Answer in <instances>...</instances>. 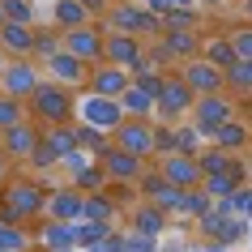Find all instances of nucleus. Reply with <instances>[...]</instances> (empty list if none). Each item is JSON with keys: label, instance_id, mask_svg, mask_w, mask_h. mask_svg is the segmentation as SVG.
Masks as SVG:
<instances>
[{"label": "nucleus", "instance_id": "nucleus-1", "mask_svg": "<svg viewBox=\"0 0 252 252\" xmlns=\"http://www.w3.org/2000/svg\"><path fill=\"white\" fill-rule=\"evenodd\" d=\"M43 210H47V188L39 180L13 175V180L0 184V214H4V222H30Z\"/></svg>", "mask_w": 252, "mask_h": 252}, {"label": "nucleus", "instance_id": "nucleus-2", "mask_svg": "<svg viewBox=\"0 0 252 252\" xmlns=\"http://www.w3.org/2000/svg\"><path fill=\"white\" fill-rule=\"evenodd\" d=\"M26 111H30V120H39L43 128L47 124H68V120H77V94L68 86H60V81L43 77V86L26 98Z\"/></svg>", "mask_w": 252, "mask_h": 252}, {"label": "nucleus", "instance_id": "nucleus-3", "mask_svg": "<svg viewBox=\"0 0 252 252\" xmlns=\"http://www.w3.org/2000/svg\"><path fill=\"white\" fill-rule=\"evenodd\" d=\"M98 22H103V30H124L137 39H158L162 34V17L154 9H146L141 0H116Z\"/></svg>", "mask_w": 252, "mask_h": 252}, {"label": "nucleus", "instance_id": "nucleus-4", "mask_svg": "<svg viewBox=\"0 0 252 252\" xmlns=\"http://www.w3.org/2000/svg\"><path fill=\"white\" fill-rule=\"evenodd\" d=\"M77 120H81V124H94L98 133L111 137L120 124H124V107H120V98H107V94L81 90V94H77Z\"/></svg>", "mask_w": 252, "mask_h": 252}, {"label": "nucleus", "instance_id": "nucleus-5", "mask_svg": "<svg viewBox=\"0 0 252 252\" xmlns=\"http://www.w3.org/2000/svg\"><path fill=\"white\" fill-rule=\"evenodd\" d=\"M43 64L34 56H9V64L0 73V94H13V98H30L43 86Z\"/></svg>", "mask_w": 252, "mask_h": 252}, {"label": "nucleus", "instance_id": "nucleus-6", "mask_svg": "<svg viewBox=\"0 0 252 252\" xmlns=\"http://www.w3.org/2000/svg\"><path fill=\"white\" fill-rule=\"evenodd\" d=\"M192 103H197V90L180 77V68H171L167 81H162V90H158V111H154V120H171V124H180V120H188Z\"/></svg>", "mask_w": 252, "mask_h": 252}, {"label": "nucleus", "instance_id": "nucleus-7", "mask_svg": "<svg viewBox=\"0 0 252 252\" xmlns=\"http://www.w3.org/2000/svg\"><path fill=\"white\" fill-rule=\"evenodd\" d=\"M39 64H43V73H47L52 81L68 86V90H86V86H90V68L94 64H86L81 56H73L64 43H60V52H52L47 60H39Z\"/></svg>", "mask_w": 252, "mask_h": 252}, {"label": "nucleus", "instance_id": "nucleus-8", "mask_svg": "<svg viewBox=\"0 0 252 252\" xmlns=\"http://www.w3.org/2000/svg\"><path fill=\"white\" fill-rule=\"evenodd\" d=\"M60 43H64L73 56H81L86 64H103V47H107V30L103 22H86V26L60 30Z\"/></svg>", "mask_w": 252, "mask_h": 252}, {"label": "nucleus", "instance_id": "nucleus-9", "mask_svg": "<svg viewBox=\"0 0 252 252\" xmlns=\"http://www.w3.org/2000/svg\"><path fill=\"white\" fill-rule=\"evenodd\" d=\"M231 116H235V98H231L226 90H218V94H197V103H192V111H188V120H192L205 137H210L218 124H226Z\"/></svg>", "mask_w": 252, "mask_h": 252}, {"label": "nucleus", "instance_id": "nucleus-10", "mask_svg": "<svg viewBox=\"0 0 252 252\" xmlns=\"http://www.w3.org/2000/svg\"><path fill=\"white\" fill-rule=\"evenodd\" d=\"M98 162H103L107 180H120V184H137V180L146 175V167H150V158H141V154H133V150H124V146H116V141L98 154Z\"/></svg>", "mask_w": 252, "mask_h": 252}, {"label": "nucleus", "instance_id": "nucleus-11", "mask_svg": "<svg viewBox=\"0 0 252 252\" xmlns=\"http://www.w3.org/2000/svg\"><path fill=\"white\" fill-rule=\"evenodd\" d=\"M39 141H43V124L30 120V116L22 120V124H13V128L0 133V150H4L13 162H30V154L39 150Z\"/></svg>", "mask_w": 252, "mask_h": 252}, {"label": "nucleus", "instance_id": "nucleus-12", "mask_svg": "<svg viewBox=\"0 0 252 252\" xmlns=\"http://www.w3.org/2000/svg\"><path fill=\"white\" fill-rule=\"evenodd\" d=\"M111 141L124 146V150H133V154H141V158H158V146H154V120L124 116V124L111 133Z\"/></svg>", "mask_w": 252, "mask_h": 252}, {"label": "nucleus", "instance_id": "nucleus-13", "mask_svg": "<svg viewBox=\"0 0 252 252\" xmlns=\"http://www.w3.org/2000/svg\"><path fill=\"white\" fill-rule=\"evenodd\" d=\"M167 222H171V210H162V205H154V201H146V197L128 205V231H133V235L158 239L162 231H167Z\"/></svg>", "mask_w": 252, "mask_h": 252}, {"label": "nucleus", "instance_id": "nucleus-14", "mask_svg": "<svg viewBox=\"0 0 252 252\" xmlns=\"http://www.w3.org/2000/svg\"><path fill=\"white\" fill-rule=\"evenodd\" d=\"M47 218H60V222H81L86 214V192L77 184H60V188H47Z\"/></svg>", "mask_w": 252, "mask_h": 252}, {"label": "nucleus", "instance_id": "nucleus-15", "mask_svg": "<svg viewBox=\"0 0 252 252\" xmlns=\"http://www.w3.org/2000/svg\"><path fill=\"white\" fill-rule=\"evenodd\" d=\"M180 77H184L197 94H218V90H226V73H222L218 64H210L205 56L184 60V64H180Z\"/></svg>", "mask_w": 252, "mask_h": 252}, {"label": "nucleus", "instance_id": "nucleus-16", "mask_svg": "<svg viewBox=\"0 0 252 252\" xmlns=\"http://www.w3.org/2000/svg\"><path fill=\"white\" fill-rule=\"evenodd\" d=\"M146 43H150V39H137V34H124V30H107L103 60H107V64L137 68V64H141V56H146Z\"/></svg>", "mask_w": 252, "mask_h": 252}, {"label": "nucleus", "instance_id": "nucleus-17", "mask_svg": "<svg viewBox=\"0 0 252 252\" xmlns=\"http://www.w3.org/2000/svg\"><path fill=\"white\" fill-rule=\"evenodd\" d=\"M158 171L171 180V184H180V188H201V180H205V171H201V158L197 154H162L158 158Z\"/></svg>", "mask_w": 252, "mask_h": 252}, {"label": "nucleus", "instance_id": "nucleus-18", "mask_svg": "<svg viewBox=\"0 0 252 252\" xmlns=\"http://www.w3.org/2000/svg\"><path fill=\"white\" fill-rule=\"evenodd\" d=\"M133 86V68H124V64H94L90 68V86L86 90H94V94H107V98H120V94Z\"/></svg>", "mask_w": 252, "mask_h": 252}, {"label": "nucleus", "instance_id": "nucleus-19", "mask_svg": "<svg viewBox=\"0 0 252 252\" xmlns=\"http://www.w3.org/2000/svg\"><path fill=\"white\" fill-rule=\"evenodd\" d=\"M39 26L34 22H4L0 26V52L4 56H34Z\"/></svg>", "mask_w": 252, "mask_h": 252}, {"label": "nucleus", "instance_id": "nucleus-20", "mask_svg": "<svg viewBox=\"0 0 252 252\" xmlns=\"http://www.w3.org/2000/svg\"><path fill=\"white\" fill-rule=\"evenodd\" d=\"M201 56H205L210 64H218L222 73H231V68L239 64V52H235V43H231V34H226V30L201 34Z\"/></svg>", "mask_w": 252, "mask_h": 252}, {"label": "nucleus", "instance_id": "nucleus-21", "mask_svg": "<svg viewBox=\"0 0 252 252\" xmlns=\"http://www.w3.org/2000/svg\"><path fill=\"white\" fill-rule=\"evenodd\" d=\"M201 158V171L205 175H239V180H244V167H239V154L235 150H222V146H214V141H205V150H201L197 154Z\"/></svg>", "mask_w": 252, "mask_h": 252}, {"label": "nucleus", "instance_id": "nucleus-22", "mask_svg": "<svg viewBox=\"0 0 252 252\" xmlns=\"http://www.w3.org/2000/svg\"><path fill=\"white\" fill-rule=\"evenodd\" d=\"M120 107H124V116H133V120H154V111H158V98L141 86V81H133L128 90L120 94Z\"/></svg>", "mask_w": 252, "mask_h": 252}, {"label": "nucleus", "instance_id": "nucleus-23", "mask_svg": "<svg viewBox=\"0 0 252 252\" xmlns=\"http://www.w3.org/2000/svg\"><path fill=\"white\" fill-rule=\"evenodd\" d=\"M162 47L184 64V60H192V56H201V30H162L158 34Z\"/></svg>", "mask_w": 252, "mask_h": 252}, {"label": "nucleus", "instance_id": "nucleus-24", "mask_svg": "<svg viewBox=\"0 0 252 252\" xmlns=\"http://www.w3.org/2000/svg\"><path fill=\"white\" fill-rule=\"evenodd\" d=\"M210 141H214V146H222V150H235V154H239V150H248V146H252V128L244 124V120L231 116L226 124H218V128L210 133Z\"/></svg>", "mask_w": 252, "mask_h": 252}, {"label": "nucleus", "instance_id": "nucleus-25", "mask_svg": "<svg viewBox=\"0 0 252 252\" xmlns=\"http://www.w3.org/2000/svg\"><path fill=\"white\" fill-rule=\"evenodd\" d=\"M43 141L60 154V162H64L68 154H77V150H81L77 146V120H68V124H47V128H43Z\"/></svg>", "mask_w": 252, "mask_h": 252}, {"label": "nucleus", "instance_id": "nucleus-26", "mask_svg": "<svg viewBox=\"0 0 252 252\" xmlns=\"http://www.w3.org/2000/svg\"><path fill=\"white\" fill-rule=\"evenodd\" d=\"M86 22H94V17H90V9L81 0H56L52 4V26L73 30V26H86Z\"/></svg>", "mask_w": 252, "mask_h": 252}, {"label": "nucleus", "instance_id": "nucleus-27", "mask_svg": "<svg viewBox=\"0 0 252 252\" xmlns=\"http://www.w3.org/2000/svg\"><path fill=\"white\" fill-rule=\"evenodd\" d=\"M39 239H43L52 252H60V248H77V222H60V218H52V222L39 231Z\"/></svg>", "mask_w": 252, "mask_h": 252}, {"label": "nucleus", "instance_id": "nucleus-28", "mask_svg": "<svg viewBox=\"0 0 252 252\" xmlns=\"http://www.w3.org/2000/svg\"><path fill=\"white\" fill-rule=\"evenodd\" d=\"M120 205L111 201V192L107 188H98V192H86V214L81 218H90V222H116Z\"/></svg>", "mask_w": 252, "mask_h": 252}, {"label": "nucleus", "instance_id": "nucleus-29", "mask_svg": "<svg viewBox=\"0 0 252 252\" xmlns=\"http://www.w3.org/2000/svg\"><path fill=\"white\" fill-rule=\"evenodd\" d=\"M68 180H73L81 192H98V188H107V171H103V162H98V158L73 167V171H68Z\"/></svg>", "mask_w": 252, "mask_h": 252}, {"label": "nucleus", "instance_id": "nucleus-30", "mask_svg": "<svg viewBox=\"0 0 252 252\" xmlns=\"http://www.w3.org/2000/svg\"><path fill=\"white\" fill-rule=\"evenodd\" d=\"M226 94L235 103H252V60H239L231 73H226Z\"/></svg>", "mask_w": 252, "mask_h": 252}, {"label": "nucleus", "instance_id": "nucleus-31", "mask_svg": "<svg viewBox=\"0 0 252 252\" xmlns=\"http://www.w3.org/2000/svg\"><path fill=\"white\" fill-rule=\"evenodd\" d=\"M201 26V4H171L162 13V30H197Z\"/></svg>", "mask_w": 252, "mask_h": 252}, {"label": "nucleus", "instance_id": "nucleus-32", "mask_svg": "<svg viewBox=\"0 0 252 252\" xmlns=\"http://www.w3.org/2000/svg\"><path fill=\"white\" fill-rule=\"evenodd\" d=\"M205 141H210V137L201 133L192 120H180V124H175V150H180V154H201Z\"/></svg>", "mask_w": 252, "mask_h": 252}, {"label": "nucleus", "instance_id": "nucleus-33", "mask_svg": "<svg viewBox=\"0 0 252 252\" xmlns=\"http://www.w3.org/2000/svg\"><path fill=\"white\" fill-rule=\"evenodd\" d=\"M210 205H214V197L205 192V188H184V197H180L175 214H180V218H201Z\"/></svg>", "mask_w": 252, "mask_h": 252}, {"label": "nucleus", "instance_id": "nucleus-34", "mask_svg": "<svg viewBox=\"0 0 252 252\" xmlns=\"http://www.w3.org/2000/svg\"><path fill=\"white\" fill-rule=\"evenodd\" d=\"M107 239H111V222H90V218L77 222V248H94V244H107Z\"/></svg>", "mask_w": 252, "mask_h": 252}, {"label": "nucleus", "instance_id": "nucleus-35", "mask_svg": "<svg viewBox=\"0 0 252 252\" xmlns=\"http://www.w3.org/2000/svg\"><path fill=\"white\" fill-rule=\"evenodd\" d=\"M30 111H26V98H13V94H0V133L4 128H13V124H22Z\"/></svg>", "mask_w": 252, "mask_h": 252}, {"label": "nucleus", "instance_id": "nucleus-36", "mask_svg": "<svg viewBox=\"0 0 252 252\" xmlns=\"http://www.w3.org/2000/svg\"><path fill=\"white\" fill-rule=\"evenodd\" d=\"M77 146L86 150V154H94V158H98V154H103V150L111 146V137H107V133H98L94 124H81V120H77Z\"/></svg>", "mask_w": 252, "mask_h": 252}, {"label": "nucleus", "instance_id": "nucleus-37", "mask_svg": "<svg viewBox=\"0 0 252 252\" xmlns=\"http://www.w3.org/2000/svg\"><path fill=\"white\" fill-rule=\"evenodd\" d=\"M244 184V180H239V175H205V180H201V188H205V192H210L214 201H222V197H235V188Z\"/></svg>", "mask_w": 252, "mask_h": 252}, {"label": "nucleus", "instance_id": "nucleus-38", "mask_svg": "<svg viewBox=\"0 0 252 252\" xmlns=\"http://www.w3.org/2000/svg\"><path fill=\"white\" fill-rule=\"evenodd\" d=\"M30 248V235L17 231L13 222H0V252H26Z\"/></svg>", "mask_w": 252, "mask_h": 252}, {"label": "nucleus", "instance_id": "nucleus-39", "mask_svg": "<svg viewBox=\"0 0 252 252\" xmlns=\"http://www.w3.org/2000/svg\"><path fill=\"white\" fill-rule=\"evenodd\" d=\"M30 171H60V154H56L47 141H39V150L30 154V162H26Z\"/></svg>", "mask_w": 252, "mask_h": 252}, {"label": "nucleus", "instance_id": "nucleus-40", "mask_svg": "<svg viewBox=\"0 0 252 252\" xmlns=\"http://www.w3.org/2000/svg\"><path fill=\"white\" fill-rule=\"evenodd\" d=\"M226 34H231V43H235L239 60H252V22H239V26H231Z\"/></svg>", "mask_w": 252, "mask_h": 252}, {"label": "nucleus", "instance_id": "nucleus-41", "mask_svg": "<svg viewBox=\"0 0 252 252\" xmlns=\"http://www.w3.org/2000/svg\"><path fill=\"white\" fill-rule=\"evenodd\" d=\"M154 146H158V158L162 154H175V124L171 120H154Z\"/></svg>", "mask_w": 252, "mask_h": 252}, {"label": "nucleus", "instance_id": "nucleus-42", "mask_svg": "<svg viewBox=\"0 0 252 252\" xmlns=\"http://www.w3.org/2000/svg\"><path fill=\"white\" fill-rule=\"evenodd\" d=\"M4 4V22H34V4L30 0H0Z\"/></svg>", "mask_w": 252, "mask_h": 252}, {"label": "nucleus", "instance_id": "nucleus-43", "mask_svg": "<svg viewBox=\"0 0 252 252\" xmlns=\"http://www.w3.org/2000/svg\"><path fill=\"white\" fill-rule=\"evenodd\" d=\"M231 201H235V214L252 218V188H244V184H239V188H235V197H231Z\"/></svg>", "mask_w": 252, "mask_h": 252}, {"label": "nucleus", "instance_id": "nucleus-44", "mask_svg": "<svg viewBox=\"0 0 252 252\" xmlns=\"http://www.w3.org/2000/svg\"><path fill=\"white\" fill-rule=\"evenodd\" d=\"M81 4L90 9V17H94V22H98V17H103L107 9H111V0H81Z\"/></svg>", "mask_w": 252, "mask_h": 252}, {"label": "nucleus", "instance_id": "nucleus-45", "mask_svg": "<svg viewBox=\"0 0 252 252\" xmlns=\"http://www.w3.org/2000/svg\"><path fill=\"white\" fill-rule=\"evenodd\" d=\"M9 167H13V158H9V154H4V150H0V184H4V180H9Z\"/></svg>", "mask_w": 252, "mask_h": 252}, {"label": "nucleus", "instance_id": "nucleus-46", "mask_svg": "<svg viewBox=\"0 0 252 252\" xmlns=\"http://www.w3.org/2000/svg\"><path fill=\"white\" fill-rule=\"evenodd\" d=\"M239 13H244V22H252V0H239Z\"/></svg>", "mask_w": 252, "mask_h": 252}, {"label": "nucleus", "instance_id": "nucleus-47", "mask_svg": "<svg viewBox=\"0 0 252 252\" xmlns=\"http://www.w3.org/2000/svg\"><path fill=\"white\" fill-rule=\"evenodd\" d=\"M205 252H226V244H218V239H214V244H210Z\"/></svg>", "mask_w": 252, "mask_h": 252}, {"label": "nucleus", "instance_id": "nucleus-48", "mask_svg": "<svg viewBox=\"0 0 252 252\" xmlns=\"http://www.w3.org/2000/svg\"><path fill=\"white\" fill-rule=\"evenodd\" d=\"M201 4H210V9H222L226 0H201Z\"/></svg>", "mask_w": 252, "mask_h": 252}, {"label": "nucleus", "instance_id": "nucleus-49", "mask_svg": "<svg viewBox=\"0 0 252 252\" xmlns=\"http://www.w3.org/2000/svg\"><path fill=\"white\" fill-rule=\"evenodd\" d=\"M4 64H9V56H4V52H0V73H4Z\"/></svg>", "mask_w": 252, "mask_h": 252}, {"label": "nucleus", "instance_id": "nucleus-50", "mask_svg": "<svg viewBox=\"0 0 252 252\" xmlns=\"http://www.w3.org/2000/svg\"><path fill=\"white\" fill-rule=\"evenodd\" d=\"M0 26H4V4H0Z\"/></svg>", "mask_w": 252, "mask_h": 252}, {"label": "nucleus", "instance_id": "nucleus-51", "mask_svg": "<svg viewBox=\"0 0 252 252\" xmlns=\"http://www.w3.org/2000/svg\"><path fill=\"white\" fill-rule=\"evenodd\" d=\"M60 252H73V248H60Z\"/></svg>", "mask_w": 252, "mask_h": 252}, {"label": "nucleus", "instance_id": "nucleus-52", "mask_svg": "<svg viewBox=\"0 0 252 252\" xmlns=\"http://www.w3.org/2000/svg\"><path fill=\"white\" fill-rule=\"evenodd\" d=\"M111 4H116V0H111Z\"/></svg>", "mask_w": 252, "mask_h": 252}]
</instances>
